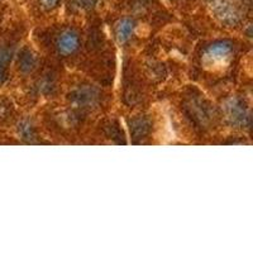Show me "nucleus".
Segmentation results:
<instances>
[{
    "instance_id": "1",
    "label": "nucleus",
    "mask_w": 253,
    "mask_h": 253,
    "mask_svg": "<svg viewBox=\"0 0 253 253\" xmlns=\"http://www.w3.org/2000/svg\"><path fill=\"white\" fill-rule=\"evenodd\" d=\"M182 110L191 123L200 129H209L216 118L213 104L198 90H190L182 101Z\"/></svg>"
},
{
    "instance_id": "2",
    "label": "nucleus",
    "mask_w": 253,
    "mask_h": 253,
    "mask_svg": "<svg viewBox=\"0 0 253 253\" xmlns=\"http://www.w3.org/2000/svg\"><path fill=\"white\" fill-rule=\"evenodd\" d=\"M100 91L96 87L83 84L70 91L69 100L74 109L79 113H85L98 107L100 103Z\"/></svg>"
},
{
    "instance_id": "3",
    "label": "nucleus",
    "mask_w": 253,
    "mask_h": 253,
    "mask_svg": "<svg viewBox=\"0 0 253 253\" xmlns=\"http://www.w3.org/2000/svg\"><path fill=\"white\" fill-rule=\"evenodd\" d=\"M234 55V44L230 41H216L204 49L203 60L207 66L228 65Z\"/></svg>"
},
{
    "instance_id": "4",
    "label": "nucleus",
    "mask_w": 253,
    "mask_h": 253,
    "mask_svg": "<svg viewBox=\"0 0 253 253\" xmlns=\"http://www.w3.org/2000/svg\"><path fill=\"white\" fill-rule=\"evenodd\" d=\"M224 114L227 121L232 126H239V128H245L250 126L251 123V115L248 112V108L246 105L245 100L241 98H230L224 104Z\"/></svg>"
},
{
    "instance_id": "5",
    "label": "nucleus",
    "mask_w": 253,
    "mask_h": 253,
    "mask_svg": "<svg viewBox=\"0 0 253 253\" xmlns=\"http://www.w3.org/2000/svg\"><path fill=\"white\" fill-rule=\"evenodd\" d=\"M55 48L63 57H69L79 51L81 46L80 35L74 28H62L55 37Z\"/></svg>"
},
{
    "instance_id": "6",
    "label": "nucleus",
    "mask_w": 253,
    "mask_h": 253,
    "mask_svg": "<svg viewBox=\"0 0 253 253\" xmlns=\"http://www.w3.org/2000/svg\"><path fill=\"white\" fill-rule=\"evenodd\" d=\"M213 12L221 23L236 26L242 19V9L234 0H213Z\"/></svg>"
},
{
    "instance_id": "7",
    "label": "nucleus",
    "mask_w": 253,
    "mask_h": 253,
    "mask_svg": "<svg viewBox=\"0 0 253 253\" xmlns=\"http://www.w3.org/2000/svg\"><path fill=\"white\" fill-rule=\"evenodd\" d=\"M152 129V123L146 115H138L130 121V134L134 143H141L148 137Z\"/></svg>"
},
{
    "instance_id": "8",
    "label": "nucleus",
    "mask_w": 253,
    "mask_h": 253,
    "mask_svg": "<svg viewBox=\"0 0 253 253\" xmlns=\"http://www.w3.org/2000/svg\"><path fill=\"white\" fill-rule=\"evenodd\" d=\"M13 49L9 43H0V85L8 78L9 63L12 60Z\"/></svg>"
},
{
    "instance_id": "9",
    "label": "nucleus",
    "mask_w": 253,
    "mask_h": 253,
    "mask_svg": "<svg viewBox=\"0 0 253 253\" xmlns=\"http://www.w3.org/2000/svg\"><path fill=\"white\" fill-rule=\"evenodd\" d=\"M19 69L22 72H32L37 67L38 58L36 53L29 48H23L19 53Z\"/></svg>"
},
{
    "instance_id": "10",
    "label": "nucleus",
    "mask_w": 253,
    "mask_h": 253,
    "mask_svg": "<svg viewBox=\"0 0 253 253\" xmlns=\"http://www.w3.org/2000/svg\"><path fill=\"white\" fill-rule=\"evenodd\" d=\"M133 32H134V22L129 18H124V19L119 20V23L117 24L115 28V35L121 43H124L126 41L132 37Z\"/></svg>"
},
{
    "instance_id": "11",
    "label": "nucleus",
    "mask_w": 253,
    "mask_h": 253,
    "mask_svg": "<svg viewBox=\"0 0 253 253\" xmlns=\"http://www.w3.org/2000/svg\"><path fill=\"white\" fill-rule=\"evenodd\" d=\"M37 86L38 92L43 95H49L55 91L56 89V75L53 72L48 71L46 72L44 75H42L40 78V80L36 84Z\"/></svg>"
},
{
    "instance_id": "12",
    "label": "nucleus",
    "mask_w": 253,
    "mask_h": 253,
    "mask_svg": "<svg viewBox=\"0 0 253 253\" xmlns=\"http://www.w3.org/2000/svg\"><path fill=\"white\" fill-rule=\"evenodd\" d=\"M105 133L109 138H112L113 141H115L117 143H126L124 141V133L121 129V126L117 122H109L108 124H105Z\"/></svg>"
},
{
    "instance_id": "13",
    "label": "nucleus",
    "mask_w": 253,
    "mask_h": 253,
    "mask_svg": "<svg viewBox=\"0 0 253 253\" xmlns=\"http://www.w3.org/2000/svg\"><path fill=\"white\" fill-rule=\"evenodd\" d=\"M19 133L24 139H28V141H32L33 138H36L35 126H33V124L28 121H24L20 123Z\"/></svg>"
},
{
    "instance_id": "14",
    "label": "nucleus",
    "mask_w": 253,
    "mask_h": 253,
    "mask_svg": "<svg viewBox=\"0 0 253 253\" xmlns=\"http://www.w3.org/2000/svg\"><path fill=\"white\" fill-rule=\"evenodd\" d=\"M12 104L8 99H0V121L9 118V115L12 114Z\"/></svg>"
},
{
    "instance_id": "15",
    "label": "nucleus",
    "mask_w": 253,
    "mask_h": 253,
    "mask_svg": "<svg viewBox=\"0 0 253 253\" xmlns=\"http://www.w3.org/2000/svg\"><path fill=\"white\" fill-rule=\"evenodd\" d=\"M42 8L46 10H52V9L57 8L61 0H40Z\"/></svg>"
},
{
    "instance_id": "16",
    "label": "nucleus",
    "mask_w": 253,
    "mask_h": 253,
    "mask_svg": "<svg viewBox=\"0 0 253 253\" xmlns=\"http://www.w3.org/2000/svg\"><path fill=\"white\" fill-rule=\"evenodd\" d=\"M96 0H78V4L81 8H90L91 5H94Z\"/></svg>"
},
{
    "instance_id": "17",
    "label": "nucleus",
    "mask_w": 253,
    "mask_h": 253,
    "mask_svg": "<svg viewBox=\"0 0 253 253\" xmlns=\"http://www.w3.org/2000/svg\"><path fill=\"white\" fill-rule=\"evenodd\" d=\"M130 1H132L133 4H135L137 6H142V4L147 3L148 0H130Z\"/></svg>"
}]
</instances>
